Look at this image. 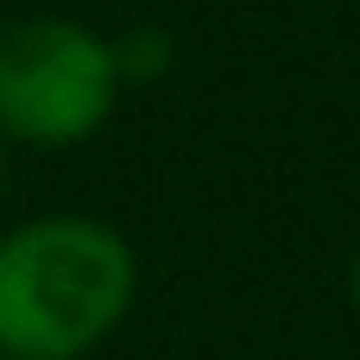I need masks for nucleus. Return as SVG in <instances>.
I'll use <instances>...</instances> for the list:
<instances>
[{"mask_svg": "<svg viewBox=\"0 0 360 360\" xmlns=\"http://www.w3.org/2000/svg\"><path fill=\"white\" fill-rule=\"evenodd\" d=\"M139 266L95 215H38L0 234V360H82L133 310Z\"/></svg>", "mask_w": 360, "mask_h": 360, "instance_id": "nucleus-1", "label": "nucleus"}, {"mask_svg": "<svg viewBox=\"0 0 360 360\" xmlns=\"http://www.w3.org/2000/svg\"><path fill=\"white\" fill-rule=\"evenodd\" d=\"M120 101L114 38L82 19L0 25V139L13 146H82Z\"/></svg>", "mask_w": 360, "mask_h": 360, "instance_id": "nucleus-2", "label": "nucleus"}, {"mask_svg": "<svg viewBox=\"0 0 360 360\" xmlns=\"http://www.w3.org/2000/svg\"><path fill=\"white\" fill-rule=\"evenodd\" d=\"M165 63H171V44H165L158 32H133V38H120V44H114L120 89H127V82H139V76H158Z\"/></svg>", "mask_w": 360, "mask_h": 360, "instance_id": "nucleus-3", "label": "nucleus"}, {"mask_svg": "<svg viewBox=\"0 0 360 360\" xmlns=\"http://www.w3.org/2000/svg\"><path fill=\"white\" fill-rule=\"evenodd\" d=\"M348 291H354V310H360V253H354V272H348Z\"/></svg>", "mask_w": 360, "mask_h": 360, "instance_id": "nucleus-4", "label": "nucleus"}, {"mask_svg": "<svg viewBox=\"0 0 360 360\" xmlns=\"http://www.w3.org/2000/svg\"><path fill=\"white\" fill-rule=\"evenodd\" d=\"M0 184H6V139H0Z\"/></svg>", "mask_w": 360, "mask_h": 360, "instance_id": "nucleus-5", "label": "nucleus"}]
</instances>
